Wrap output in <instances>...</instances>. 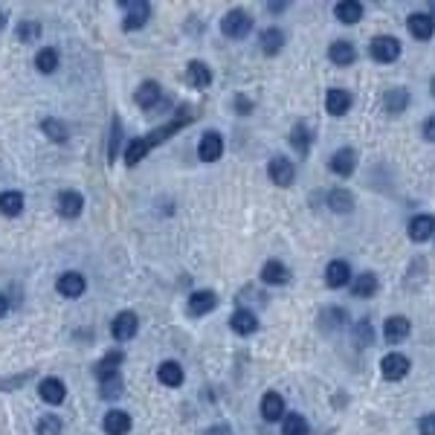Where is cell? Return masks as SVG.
<instances>
[{"label": "cell", "instance_id": "1", "mask_svg": "<svg viewBox=\"0 0 435 435\" xmlns=\"http://www.w3.org/2000/svg\"><path fill=\"white\" fill-rule=\"evenodd\" d=\"M369 56L374 61H380V64H392V61L401 56V41L395 35H377L369 44Z\"/></svg>", "mask_w": 435, "mask_h": 435}, {"label": "cell", "instance_id": "2", "mask_svg": "<svg viewBox=\"0 0 435 435\" xmlns=\"http://www.w3.org/2000/svg\"><path fill=\"white\" fill-rule=\"evenodd\" d=\"M221 32L227 35V38H247L250 32H252V18L244 12V9H232V12H227L224 15V21H221Z\"/></svg>", "mask_w": 435, "mask_h": 435}, {"label": "cell", "instance_id": "3", "mask_svg": "<svg viewBox=\"0 0 435 435\" xmlns=\"http://www.w3.org/2000/svg\"><path fill=\"white\" fill-rule=\"evenodd\" d=\"M137 331H140V317H137L134 311H122V314H116L113 322H111V334H113L116 342L134 339Z\"/></svg>", "mask_w": 435, "mask_h": 435}, {"label": "cell", "instance_id": "4", "mask_svg": "<svg viewBox=\"0 0 435 435\" xmlns=\"http://www.w3.org/2000/svg\"><path fill=\"white\" fill-rule=\"evenodd\" d=\"M122 9H125V29L130 32V29H143L145 24H148V18H151V4L148 0H130V4H122Z\"/></svg>", "mask_w": 435, "mask_h": 435}, {"label": "cell", "instance_id": "5", "mask_svg": "<svg viewBox=\"0 0 435 435\" xmlns=\"http://www.w3.org/2000/svg\"><path fill=\"white\" fill-rule=\"evenodd\" d=\"M380 374L386 380H404L409 374V357L401 354V352H392L380 360Z\"/></svg>", "mask_w": 435, "mask_h": 435}, {"label": "cell", "instance_id": "6", "mask_svg": "<svg viewBox=\"0 0 435 435\" xmlns=\"http://www.w3.org/2000/svg\"><path fill=\"white\" fill-rule=\"evenodd\" d=\"M221 154H224V137L218 130H206L198 143V157L203 163H215V160H221Z\"/></svg>", "mask_w": 435, "mask_h": 435}, {"label": "cell", "instance_id": "7", "mask_svg": "<svg viewBox=\"0 0 435 435\" xmlns=\"http://www.w3.org/2000/svg\"><path fill=\"white\" fill-rule=\"evenodd\" d=\"M56 290H58L64 299H78V296L87 290V279H84L78 270H67V273L58 276Z\"/></svg>", "mask_w": 435, "mask_h": 435}, {"label": "cell", "instance_id": "8", "mask_svg": "<svg viewBox=\"0 0 435 435\" xmlns=\"http://www.w3.org/2000/svg\"><path fill=\"white\" fill-rule=\"evenodd\" d=\"M267 174H270V180L276 186H282V189H287L296 180V168H293V163L287 157H273L270 165H267Z\"/></svg>", "mask_w": 435, "mask_h": 435}, {"label": "cell", "instance_id": "9", "mask_svg": "<svg viewBox=\"0 0 435 435\" xmlns=\"http://www.w3.org/2000/svg\"><path fill=\"white\" fill-rule=\"evenodd\" d=\"M38 395H41L44 404L58 406V404L67 398V386H64V380H58V377H44V380L38 383Z\"/></svg>", "mask_w": 435, "mask_h": 435}, {"label": "cell", "instance_id": "10", "mask_svg": "<svg viewBox=\"0 0 435 435\" xmlns=\"http://www.w3.org/2000/svg\"><path fill=\"white\" fill-rule=\"evenodd\" d=\"M218 308V296H215V290H195L192 296H189V302H186V311L192 314V317H206L209 311H215Z\"/></svg>", "mask_w": 435, "mask_h": 435}, {"label": "cell", "instance_id": "11", "mask_svg": "<svg viewBox=\"0 0 435 435\" xmlns=\"http://www.w3.org/2000/svg\"><path fill=\"white\" fill-rule=\"evenodd\" d=\"M56 209H58V215L61 218H78L81 212H84V198L78 195V192H73V189H67V192H58V198H56Z\"/></svg>", "mask_w": 435, "mask_h": 435}, {"label": "cell", "instance_id": "12", "mask_svg": "<svg viewBox=\"0 0 435 435\" xmlns=\"http://www.w3.org/2000/svg\"><path fill=\"white\" fill-rule=\"evenodd\" d=\"M328 165L337 178H348V174H354V168H357V151L354 148H339V151H334Z\"/></svg>", "mask_w": 435, "mask_h": 435}, {"label": "cell", "instance_id": "13", "mask_svg": "<svg viewBox=\"0 0 435 435\" xmlns=\"http://www.w3.org/2000/svg\"><path fill=\"white\" fill-rule=\"evenodd\" d=\"M406 29H409L412 38H418V41H429V38L435 35V21H432L429 15H424V12H415V15L406 18Z\"/></svg>", "mask_w": 435, "mask_h": 435}, {"label": "cell", "instance_id": "14", "mask_svg": "<svg viewBox=\"0 0 435 435\" xmlns=\"http://www.w3.org/2000/svg\"><path fill=\"white\" fill-rule=\"evenodd\" d=\"M287 412H285V398L279 395V392H267L265 398H261V418L265 421H270V424H276V421H282Z\"/></svg>", "mask_w": 435, "mask_h": 435}, {"label": "cell", "instance_id": "15", "mask_svg": "<svg viewBox=\"0 0 435 435\" xmlns=\"http://www.w3.org/2000/svg\"><path fill=\"white\" fill-rule=\"evenodd\" d=\"M432 235H435V218H432V215H415L412 221H409V238H412V241L424 244V241H429Z\"/></svg>", "mask_w": 435, "mask_h": 435}, {"label": "cell", "instance_id": "16", "mask_svg": "<svg viewBox=\"0 0 435 435\" xmlns=\"http://www.w3.org/2000/svg\"><path fill=\"white\" fill-rule=\"evenodd\" d=\"M328 58H331L337 67H348V64H354L357 50H354L352 41H334L331 47H328Z\"/></svg>", "mask_w": 435, "mask_h": 435}, {"label": "cell", "instance_id": "17", "mask_svg": "<svg viewBox=\"0 0 435 435\" xmlns=\"http://www.w3.org/2000/svg\"><path fill=\"white\" fill-rule=\"evenodd\" d=\"M102 429L108 435H128L130 432V415L122 412V409H111L105 418H102Z\"/></svg>", "mask_w": 435, "mask_h": 435}, {"label": "cell", "instance_id": "18", "mask_svg": "<svg viewBox=\"0 0 435 435\" xmlns=\"http://www.w3.org/2000/svg\"><path fill=\"white\" fill-rule=\"evenodd\" d=\"M325 108L331 116H342L348 113V108H352V93L342 91V87H331L328 96H325Z\"/></svg>", "mask_w": 435, "mask_h": 435}, {"label": "cell", "instance_id": "19", "mask_svg": "<svg viewBox=\"0 0 435 435\" xmlns=\"http://www.w3.org/2000/svg\"><path fill=\"white\" fill-rule=\"evenodd\" d=\"M409 331H412V322H409L406 317H389L386 325H383L386 342H401V339L409 337Z\"/></svg>", "mask_w": 435, "mask_h": 435}, {"label": "cell", "instance_id": "20", "mask_svg": "<svg viewBox=\"0 0 435 435\" xmlns=\"http://www.w3.org/2000/svg\"><path fill=\"white\" fill-rule=\"evenodd\" d=\"M230 328H232L238 337H250V334H255V331H258V319H255V314H252V311L241 308V311H235V314L230 317Z\"/></svg>", "mask_w": 435, "mask_h": 435}, {"label": "cell", "instance_id": "21", "mask_svg": "<svg viewBox=\"0 0 435 435\" xmlns=\"http://www.w3.org/2000/svg\"><path fill=\"white\" fill-rule=\"evenodd\" d=\"M183 366L178 363V360H165V363H160V369H157V380L163 383V386H171V389H178L180 383H183Z\"/></svg>", "mask_w": 435, "mask_h": 435}, {"label": "cell", "instance_id": "22", "mask_svg": "<svg viewBox=\"0 0 435 435\" xmlns=\"http://www.w3.org/2000/svg\"><path fill=\"white\" fill-rule=\"evenodd\" d=\"M134 99H137V105H140L143 111H154V105L163 99V87H160L157 81H143Z\"/></svg>", "mask_w": 435, "mask_h": 435}, {"label": "cell", "instance_id": "23", "mask_svg": "<svg viewBox=\"0 0 435 435\" xmlns=\"http://www.w3.org/2000/svg\"><path fill=\"white\" fill-rule=\"evenodd\" d=\"M24 192L18 189H6V192H0V215H6V218H18L24 212Z\"/></svg>", "mask_w": 435, "mask_h": 435}, {"label": "cell", "instance_id": "24", "mask_svg": "<svg viewBox=\"0 0 435 435\" xmlns=\"http://www.w3.org/2000/svg\"><path fill=\"white\" fill-rule=\"evenodd\" d=\"M334 15L339 24H357V21H363V4L360 0H339L334 6Z\"/></svg>", "mask_w": 435, "mask_h": 435}, {"label": "cell", "instance_id": "25", "mask_svg": "<svg viewBox=\"0 0 435 435\" xmlns=\"http://www.w3.org/2000/svg\"><path fill=\"white\" fill-rule=\"evenodd\" d=\"M348 279H352V267H348V261H331L325 267V285L328 287H345Z\"/></svg>", "mask_w": 435, "mask_h": 435}, {"label": "cell", "instance_id": "26", "mask_svg": "<svg viewBox=\"0 0 435 435\" xmlns=\"http://www.w3.org/2000/svg\"><path fill=\"white\" fill-rule=\"evenodd\" d=\"M261 282L265 285H287L290 282V270L282 265V261H267L265 267H261Z\"/></svg>", "mask_w": 435, "mask_h": 435}, {"label": "cell", "instance_id": "27", "mask_svg": "<svg viewBox=\"0 0 435 435\" xmlns=\"http://www.w3.org/2000/svg\"><path fill=\"white\" fill-rule=\"evenodd\" d=\"M258 44H261V53H265V56H276L285 47V32L279 26H270V29L261 32Z\"/></svg>", "mask_w": 435, "mask_h": 435}, {"label": "cell", "instance_id": "28", "mask_svg": "<svg viewBox=\"0 0 435 435\" xmlns=\"http://www.w3.org/2000/svg\"><path fill=\"white\" fill-rule=\"evenodd\" d=\"M186 81H189L192 87H198V91H203V87L212 84V70H209L203 61H189V67H186Z\"/></svg>", "mask_w": 435, "mask_h": 435}, {"label": "cell", "instance_id": "29", "mask_svg": "<svg viewBox=\"0 0 435 435\" xmlns=\"http://www.w3.org/2000/svg\"><path fill=\"white\" fill-rule=\"evenodd\" d=\"M383 105L389 113H404L409 108V93L404 91V87H392V91H386L383 96Z\"/></svg>", "mask_w": 435, "mask_h": 435}, {"label": "cell", "instance_id": "30", "mask_svg": "<svg viewBox=\"0 0 435 435\" xmlns=\"http://www.w3.org/2000/svg\"><path fill=\"white\" fill-rule=\"evenodd\" d=\"M122 360H125V354H122V352H111L108 357H102V360L96 363V377H99V380H108V377L119 374Z\"/></svg>", "mask_w": 435, "mask_h": 435}, {"label": "cell", "instance_id": "31", "mask_svg": "<svg viewBox=\"0 0 435 435\" xmlns=\"http://www.w3.org/2000/svg\"><path fill=\"white\" fill-rule=\"evenodd\" d=\"M308 432H311V426H308V421H304V415L287 412L282 418V435H308Z\"/></svg>", "mask_w": 435, "mask_h": 435}, {"label": "cell", "instance_id": "32", "mask_svg": "<svg viewBox=\"0 0 435 435\" xmlns=\"http://www.w3.org/2000/svg\"><path fill=\"white\" fill-rule=\"evenodd\" d=\"M41 130H44V137L53 140V143H67V137H70L67 125H64L61 119H53V116L41 122Z\"/></svg>", "mask_w": 435, "mask_h": 435}, {"label": "cell", "instance_id": "33", "mask_svg": "<svg viewBox=\"0 0 435 435\" xmlns=\"http://www.w3.org/2000/svg\"><path fill=\"white\" fill-rule=\"evenodd\" d=\"M374 290H377V276H374V273H360V276H354L352 293H354L357 299H369Z\"/></svg>", "mask_w": 435, "mask_h": 435}, {"label": "cell", "instance_id": "34", "mask_svg": "<svg viewBox=\"0 0 435 435\" xmlns=\"http://www.w3.org/2000/svg\"><path fill=\"white\" fill-rule=\"evenodd\" d=\"M35 67H38V73H44V76L56 73V67H58V50H53V47L38 50V56H35Z\"/></svg>", "mask_w": 435, "mask_h": 435}, {"label": "cell", "instance_id": "35", "mask_svg": "<svg viewBox=\"0 0 435 435\" xmlns=\"http://www.w3.org/2000/svg\"><path fill=\"white\" fill-rule=\"evenodd\" d=\"M290 145H293L299 154H308V151H311V130H308V125H296V128L290 130Z\"/></svg>", "mask_w": 435, "mask_h": 435}, {"label": "cell", "instance_id": "36", "mask_svg": "<svg viewBox=\"0 0 435 435\" xmlns=\"http://www.w3.org/2000/svg\"><path fill=\"white\" fill-rule=\"evenodd\" d=\"M328 206H331L334 212H352V206H354V198L348 195L345 189H334V192L328 195Z\"/></svg>", "mask_w": 435, "mask_h": 435}, {"label": "cell", "instance_id": "37", "mask_svg": "<svg viewBox=\"0 0 435 435\" xmlns=\"http://www.w3.org/2000/svg\"><path fill=\"white\" fill-rule=\"evenodd\" d=\"M15 35H18L21 44H32V41L41 38V24L38 21H21L18 29H15Z\"/></svg>", "mask_w": 435, "mask_h": 435}, {"label": "cell", "instance_id": "38", "mask_svg": "<svg viewBox=\"0 0 435 435\" xmlns=\"http://www.w3.org/2000/svg\"><path fill=\"white\" fill-rule=\"evenodd\" d=\"M35 435H61V418L58 415H44V418H38Z\"/></svg>", "mask_w": 435, "mask_h": 435}, {"label": "cell", "instance_id": "39", "mask_svg": "<svg viewBox=\"0 0 435 435\" xmlns=\"http://www.w3.org/2000/svg\"><path fill=\"white\" fill-rule=\"evenodd\" d=\"M319 319H322L325 328H342V325L348 322V314H345L342 308H325Z\"/></svg>", "mask_w": 435, "mask_h": 435}, {"label": "cell", "instance_id": "40", "mask_svg": "<svg viewBox=\"0 0 435 435\" xmlns=\"http://www.w3.org/2000/svg\"><path fill=\"white\" fill-rule=\"evenodd\" d=\"M102 383V398L108 401H113V398H119L122 395V377L119 374H113V377H108V380H99Z\"/></svg>", "mask_w": 435, "mask_h": 435}, {"label": "cell", "instance_id": "41", "mask_svg": "<svg viewBox=\"0 0 435 435\" xmlns=\"http://www.w3.org/2000/svg\"><path fill=\"white\" fill-rule=\"evenodd\" d=\"M119 140H122V122H119V119H113V125H111V148H108V157H111V160L116 157Z\"/></svg>", "mask_w": 435, "mask_h": 435}, {"label": "cell", "instance_id": "42", "mask_svg": "<svg viewBox=\"0 0 435 435\" xmlns=\"http://www.w3.org/2000/svg\"><path fill=\"white\" fill-rule=\"evenodd\" d=\"M372 339H374V331H372L369 319H360L357 322V345H372Z\"/></svg>", "mask_w": 435, "mask_h": 435}, {"label": "cell", "instance_id": "43", "mask_svg": "<svg viewBox=\"0 0 435 435\" xmlns=\"http://www.w3.org/2000/svg\"><path fill=\"white\" fill-rule=\"evenodd\" d=\"M418 432L421 435H435V412H429V415H424L418 421Z\"/></svg>", "mask_w": 435, "mask_h": 435}, {"label": "cell", "instance_id": "44", "mask_svg": "<svg viewBox=\"0 0 435 435\" xmlns=\"http://www.w3.org/2000/svg\"><path fill=\"white\" fill-rule=\"evenodd\" d=\"M424 137H426L429 143H435V116H429V119L424 122Z\"/></svg>", "mask_w": 435, "mask_h": 435}, {"label": "cell", "instance_id": "45", "mask_svg": "<svg viewBox=\"0 0 435 435\" xmlns=\"http://www.w3.org/2000/svg\"><path fill=\"white\" fill-rule=\"evenodd\" d=\"M206 435H232V429L221 424V426H212V429H206Z\"/></svg>", "mask_w": 435, "mask_h": 435}, {"label": "cell", "instance_id": "46", "mask_svg": "<svg viewBox=\"0 0 435 435\" xmlns=\"http://www.w3.org/2000/svg\"><path fill=\"white\" fill-rule=\"evenodd\" d=\"M6 311H9V299H6L4 293H0V319L6 317Z\"/></svg>", "mask_w": 435, "mask_h": 435}, {"label": "cell", "instance_id": "47", "mask_svg": "<svg viewBox=\"0 0 435 435\" xmlns=\"http://www.w3.org/2000/svg\"><path fill=\"white\" fill-rule=\"evenodd\" d=\"M235 105H238V111H241V113H247V111L252 108V105H250V102H247L244 96H238V99H235Z\"/></svg>", "mask_w": 435, "mask_h": 435}, {"label": "cell", "instance_id": "48", "mask_svg": "<svg viewBox=\"0 0 435 435\" xmlns=\"http://www.w3.org/2000/svg\"><path fill=\"white\" fill-rule=\"evenodd\" d=\"M267 9H270V12H285L287 4H267Z\"/></svg>", "mask_w": 435, "mask_h": 435}, {"label": "cell", "instance_id": "49", "mask_svg": "<svg viewBox=\"0 0 435 435\" xmlns=\"http://www.w3.org/2000/svg\"><path fill=\"white\" fill-rule=\"evenodd\" d=\"M6 21H9V15H6L4 9H0V29H4V26H6Z\"/></svg>", "mask_w": 435, "mask_h": 435}, {"label": "cell", "instance_id": "50", "mask_svg": "<svg viewBox=\"0 0 435 435\" xmlns=\"http://www.w3.org/2000/svg\"><path fill=\"white\" fill-rule=\"evenodd\" d=\"M429 12H432V15H429V18H432V21H435V4H432V6H429Z\"/></svg>", "mask_w": 435, "mask_h": 435}, {"label": "cell", "instance_id": "51", "mask_svg": "<svg viewBox=\"0 0 435 435\" xmlns=\"http://www.w3.org/2000/svg\"><path fill=\"white\" fill-rule=\"evenodd\" d=\"M432 96H435V78H432Z\"/></svg>", "mask_w": 435, "mask_h": 435}]
</instances>
